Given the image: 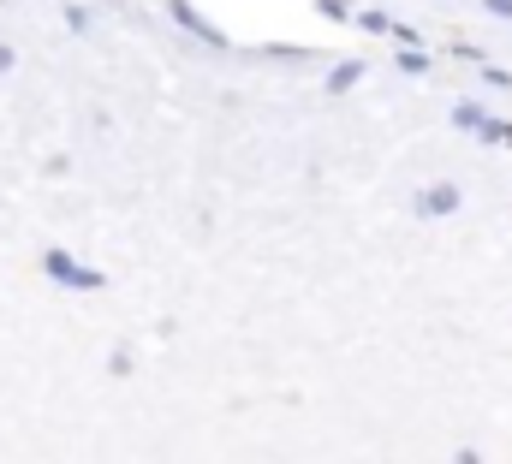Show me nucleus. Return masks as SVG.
<instances>
[{"instance_id": "f257e3e1", "label": "nucleus", "mask_w": 512, "mask_h": 464, "mask_svg": "<svg viewBox=\"0 0 512 464\" xmlns=\"http://www.w3.org/2000/svg\"><path fill=\"white\" fill-rule=\"evenodd\" d=\"M48 274H60V280H72V286H96V274H90V268H72V262H66L60 250L48 256Z\"/></svg>"}, {"instance_id": "f03ea898", "label": "nucleus", "mask_w": 512, "mask_h": 464, "mask_svg": "<svg viewBox=\"0 0 512 464\" xmlns=\"http://www.w3.org/2000/svg\"><path fill=\"white\" fill-rule=\"evenodd\" d=\"M453 203H459V191H453V185H435V191L423 197V209H429V215H453Z\"/></svg>"}, {"instance_id": "7ed1b4c3", "label": "nucleus", "mask_w": 512, "mask_h": 464, "mask_svg": "<svg viewBox=\"0 0 512 464\" xmlns=\"http://www.w3.org/2000/svg\"><path fill=\"white\" fill-rule=\"evenodd\" d=\"M489 6H495V12H501V18H512V0H489Z\"/></svg>"}]
</instances>
